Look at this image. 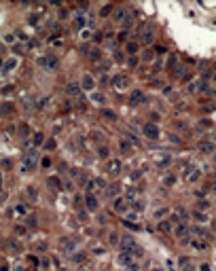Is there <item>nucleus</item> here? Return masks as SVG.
Instances as JSON below:
<instances>
[{
  "label": "nucleus",
  "instance_id": "27",
  "mask_svg": "<svg viewBox=\"0 0 216 271\" xmlns=\"http://www.w3.org/2000/svg\"><path fill=\"white\" fill-rule=\"evenodd\" d=\"M68 93H70V95H81L79 85H68Z\"/></svg>",
  "mask_w": 216,
  "mask_h": 271
},
{
  "label": "nucleus",
  "instance_id": "1",
  "mask_svg": "<svg viewBox=\"0 0 216 271\" xmlns=\"http://www.w3.org/2000/svg\"><path fill=\"white\" fill-rule=\"evenodd\" d=\"M121 248H123L125 254H129V256H133V259H142V256H144V250L138 246L136 239L129 237V235H125L123 239H121Z\"/></svg>",
  "mask_w": 216,
  "mask_h": 271
},
{
  "label": "nucleus",
  "instance_id": "41",
  "mask_svg": "<svg viewBox=\"0 0 216 271\" xmlns=\"http://www.w3.org/2000/svg\"><path fill=\"white\" fill-rule=\"evenodd\" d=\"M28 133H30V127H28V125H21V136H28Z\"/></svg>",
  "mask_w": 216,
  "mask_h": 271
},
{
  "label": "nucleus",
  "instance_id": "22",
  "mask_svg": "<svg viewBox=\"0 0 216 271\" xmlns=\"http://www.w3.org/2000/svg\"><path fill=\"white\" fill-rule=\"evenodd\" d=\"M125 49H127V53L133 57V55L138 53V43H127V47H125Z\"/></svg>",
  "mask_w": 216,
  "mask_h": 271
},
{
  "label": "nucleus",
  "instance_id": "39",
  "mask_svg": "<svg viewBox=\"0 0 216 271\" xmlns=\"http://www.w3.org/2000/svg\"><path fill=\"white\" fill-rule=\"evenodd\" d=\"M193 214H195V216H197V218H199L201 223H205V214H204V212H197V210H195Z\"/></svg>",
  "mask_w": 216,
  "mask_h": 271
},
{
  "label": "nucleus",
  "instance_id": "28",
  "mask_svg": "<svg viewBox=\"0 0 216 271\" xmlns=\"http://www.w3.org/2000/svg\"><path fill=\"white\" fill-rule=\"evenodd\" d=\"M102 117L108 119V121H115V119H117V115H115V110H104V112H102Z\"/></svg>",
  "mask_w": 216,
  "mask_h": 271
},
{
  "label": "nucleus",
  "instance_id": "35",
  "mask_svg": "<svg viewBox=\"0 0 216 271\" xmlns=\"http://www.w3.org/2000/svg\"><path fill=\"white\" fill-rule=\"evenodd\" d=\"M25 193H28V197H30V199H36V189H34V187H28V189H25Z\"/></svg>",
  "mask_w": 216,
  "mask_h": 271
},
{
  "label": "nucleus",
  "instance_id": "34",
  "mask_svg": "<svg viewBox=\"0 0 216 271\" xmlns=\"http://www.w3.org/2000/svg\"><path fill=\"white\" fill-rule=\"evenodd\" d=\"M169 163H172V159H169V157H163L161 161H157V165H159V167H168Z\"/></svg>",
  "mask_w": 216,
  "mask_h": 271
},
{
  "label": "nucleus",
  "instance_id": "44",
  "mask_svg": "<svg viewBox=\"0 0 216 271\" xmlns=\"http://www.w3.org/2000/svg\"><path fill=\"white\" fill-rule=\"evenodd\" d=\"M110 11H112V7H110V4H108V7H102V15H108Z\"/></svg>",
  "mask_w": 216,
  "mask_h": 271
},
{
  "label": "nucleus",
  "instance_id": "40",
  "mask_svg": "<svg viewBox=\"0 0 216 271\" xmlns=\"http://www.w3.org/2000/svg\"><path fill=\"white\" fill-rule=\"evenodd\" d=\"M110 244H119V235L117 233H110Z\"/></svg>",
  "mask_w": 216,
  "mask_h": 271
},
{
  "label": "nucleus",
  "instance_id": "3",
  "mask_svg": "<svg viewBox=\"0 0 216 271\" xmlns=\"http://www.w3.org/2000/svg\"><path fill=\"white\" fill-rule=\"evenodd\" d=\"M38 66H43L45 70H57L60 61H57V57H53V55H43V57H38Z\"/></svg>",
  "mask_w": 216,
  "mask_h": 271
},
{
  "label": "nucleus",
  "instance_id": "31",
  "mask_svg": "<svg viewBox=\"0 0 216 271\" xmlns=\"http://www.w3.org/2000/svg\"><path fill=\"white\" fill-rule=\"evenodd\" d=\"M121 151H123V153H129V151H132V144L127 140H121Z\"/></svg>",
  "mask_w": 216,
  "mask_h": 271
},
{
  "label": "nucleus",
  "instance_id": "14",
  "mask_svg": "<svg viewBox=\"0 0 216 271\" xmlns=\"http://www.w3.org/2000/svg\"><path fill=\"white\" fill-rule=\"evenodd\" d=\"M174 235L176 237H184V235H189V227L184 223H178L176 227H174Z\"/></svg>",
  "mask_w": 216,
  "mask_h": 271
},
{
  "label": "nucleus",
  "instance_id": "46",
  "mask_svg": "<svg viewBox=\"0 0 216 271\" xmlns=\"http://www.w3.org/2000/svg\"><path fill=\"white\" fill-rule=\"evenodd\" d=\"M201 271H212V265H208V263H204V265H201Z\"/></svg>",
  "mask_w": 216,
  "mask_h": 271
},
{
  "label": "nucleus",
  "instance_id": "7",
  "mask_svg": "<svg viewBox=\"0 0 216 271\" xmlns=\"http://www.w3.org/2000/svg\"><path fill=\"white\" fill-rule=\"evenodd\" d=\"M197 178H199V169L193 167V165H189V167L184 169V180H187V182H195Z\"/></svg>",
  "mask_w": 216,
  "mask_h": 271
},
{
  "label": "nucleus",
  "instance_id": "12",
  "mask_svg": "<svg viewBox=\"0 0 216 271\" xmlns=\"http://www.w3.org/2000/svg\"><path fill=\"white\" fill-rule=\"evenodd\" d=\"M138 195H140V187H129V189H127V193H125V199L132 203V201L138 199Z\"/></svg>",
  "mask_w": 216,
  "mask_h": 271
},
{
  "label": "nucleus",
  "instance_id": "6",
  "mask_svg": "<svg viewBox=\"0 0 216 271\" xmlns=\"http://www.w3.org/2000/svg\"><path fill=\"white\" fill-rule=\"evenodd\" d=\"M121 167H123V165H121L119 159H110V161L106 163V172L110 174V176H119V174H121Z\"/></svg>",
  "mask_w": 216,
  "mask_h": 271
},
{
  "label": "nucleus",
  "instance_id": "11",
  "mask_svg": "<svg viewBox=\"0 0 216 271\" xmlns=\"http://www.w3.org/2000/svg\"><path fill=\"white\" fill-rule=\"evenodd\" d=\"M197 148H199V151H201V153H214V142L212 140H204V142H199V144H197Z\"/></svg>",
  "mask_w": 216,
  "mask_h": 271
},
{
  "label": "nucleus",
  "instance_id": "33",
  "mask_svg": "<svg viewBox=\"0 0 216 271\" xmlns=\"http://www.w3.org/2000/svg\"><path fill=\"white\" fill-rule=\"evenodd\" d=\"M117 193H119V187H117V184H112L110 189H106V195H110V197H115Z\"/></svg>",
  "mask_w": 216,
  "mask_h": 271
},
{
  "label": "nucleus",
  "instance_id": "48",
  "mask_svg": "<svg viewBox=\"0 0 216 271\" xmlns=\"http://www.w3.org/2000/svg\"><path fill=\"white\" fill-rule=\"evenodd\" d=\"M129 66H132V68H133V66H138V59H136V57H129Z\"/></svg>",
  "mask_w": 216,
  "mask_h": 271
},
{
  "label": "nucleus",
  "instance_id": "4",
  "mask_svg": "<svg viewBox=\"0 0 216 271\" xmlns=\"http://www.w3.org/2000/svg\"><path fill=\"white\" fill-rule=\"evenodd\" d=\"M142 131H144V136L148 138V140H157L159 136H161V131H159V125L157 123H146L142 127Z\"/></svg>",
  "mask_w": 216,
  "mask_h": 271
},
{
  "label": "nucleus",
  "instance_id": "13",
  "mask_svg": "<svg viewBox=\"0 0 216 271\" xmlns=\"http://www.w3.org/2000/svg\"><path fill=\"white\" fill-rule=\"evenodd\" d=\"M153 40H155V28H146L142 34V43L144 45H151Z\"/></svg>",
  "mask_w": 216,
  "mask_h": 271
},
{
  "label": "nucleus",
  "instance_id": "43",
  "mask_svg": "<svg viewBox=\"0 0 216 271\" xmlns=\"http://www.w3.org/2000/svg\"><path fill=\"white\" fill-rule=\"evenodd\" d=\"M93 100H96L97 104H102V102H104V95H100V93H96V95H93Z\"/></svg>",
  "mask_w": 216,
  "mask_h": 271
},
{
  "label": "nucleus",
  "instance_id": "5",
  "mask_svg": "<svg viewBox=\"0 0 216 271\" xmlns=\"http://www.w3.org/2000/svg\"><path fill=\"white\" fill-rule=\"evenodd\" d=\"M119 260H121V265H125L129 271H138V260L133 259V256H129V254L123 252V254L119 256Z\"/></svg>",
  "mask_w": 216,
  "mask_h": 271
},
{
  "label": "nucleus",
  "instance_id": "2",
  "mask_svg": "<svg viewBox=\"0 0 216 271\" xmlns=\"http://www.w3.org/2000/svg\"><path fill=\"white\" fill-rule=\"evenodd\" d=\"M36 163H38V153H36V151H30V153L24 157L21 169H24V172H32V169L36 167Z\"/></svg>",
  "mask_w": 216,
  "mask_h": 271
},
{
  "label": "nucleus",
  "instance_id": "24",
  "mask_svg": "<svg viewBox=\"0 0 216 271\" xmlns=\"http://www.w3.org/2000/svg\"><path fill=\"white\" fill-rule=\"evenodd\" d=\"M163 184H165V187H174V184H176V176H174V174L165 176L163 178Z\"/></svg>",
  "mask_w": 216,
  "mask_h": 271
},
{
  "label": "nucleus",
  "instance_id": "47",
  "mask_svg": "<svg viewBox=\"0 0 216 271\" xmlns=\"http://www.w3.org/2000/svg\"><path fill=\"white\" fill-rule=\"evenodd\" d=\"M28 224H30V227H34V224H36V218H34V216H30V218H28Z\"/></svg>",
  "mask_w": 216,
  "mask_h": 271
},
{
  "label": "nucleus",
  "instance_id": "9",
  "mask_svg": "<svg viewBox=\"0 0 216 271\" xmlns=\"http://www.w3.org/2000/svg\"><path fill=\"white\" fill-rule=\"evenodd\" d=\"M115 210L121 214H125L127 210H129V201L125 199V197H119V199H115Z\"/></svg>",
  "mask_w": 216,
  "mask_h": 271
},
{
  "label": "nucleus",
  "instance_id": "25",
  "mask_svg": "<svg viewBox=\"0 0 216 271\" xmlns=\"http://www.w3.org/2000/svg\"><path fill=\"white\" fill-rule=\"evenodd\" d=\"M133 203V210H136V212H142L144 210V201L142 199H136V201H132Z\"/></svg>",
  "mask_w": 216,
  "mask_h": 271
},
{
  "label": "nucleus",
  "instance_id": "21",
  "mask_svg": "<svg viewBox=\"0 0 216 271\" xmlns=\"http://www.w3.org/2000/svg\"><path fill=\"white\" fill-rule=\"evenodd\" d=\"M61 244L66 246V250H68V252H70V250H74V246H76V242H74V239H68V237H64V239H61Z\"/></svg>",
  "mask_w": 216,
  "mask_h": 271
},
{
  "label": "nucleus",
  "instance_id": "16",
  "mask_svg": "<svg viewBox=\"0 0 216 271\" xmlns=\"http://www.w3.org/2000/svg\"><path fill=\"white\" fill-rule=\"evenodd\" d=\"M112 85H115L117 89H125V87H127V79H125L123 74H117V76L112 79Z\"/></svg>",
  "mask_w": 216,
  "mask_h": 271
},
{
  "label": "nucleus",
  "instance_id": "37",
  "mask_svg": "<svg viewBox=\"0 0 216 271\" xmlns=\"http://www.w3.org/2000/svg\"><path fill=\"white\" fill-rule=\"evenodd\" d=\"M17 214H28V208H25L24 203H19V206H17Z\"/></svg>",
  "mask_w": 216,
  "mask_h": 271
},
{
  "label": "nucleus",
  "instance_id": "36",
  "mask_svg": "<svg viewBox=\"0 0 216 271\" xmlns=\"http://www.w3.org/2000/svg\"><path fill=\"white\" fill-rule=\"evenodd\" d=\"M97 155H100L102 159H106V157H108V148H106V146H100V151H97Z\"/></svg>",
  "mask_w": 216,
  "mask_h": 271
},
{
  "label": "nucleus",
  "instance_id": "17",
  "mask_svg": "<svg viewBox=\"0 0 216 271\" xmlns=\"http://www.w3.org/2000/svg\"><path fill=\"white\" fill-rule=\"evenodd\" d=\"M129 102H132V104H140V102H144V93L140 91V89L132 91V95H129Z\"/></svg>",
  "mask_w": 216,
  "mask_h": 271
},
{
  "label": "nucleus",
  "instance_id": "29",
  "mask_svg": "<svg viewBox=\"0 0 216 271\" xmlns=\"http://www.w3.org/2000/svg\"><path fill=\"white\" fill-rule=\"evenodd\" d=\"M43 142H45V136H43L40 131H38V133H34V146H40Z\"/></svg>",
  "mask_w": 216,
  "mask_h": 271
},
{
  "label": "nucleus",
  "instance_id": "45",
  "mask_svg": "<svg viewBox=\"0 0 216 271\" xmlns=\"http://www.w3.org/2000/svg\"><path fill=\"white\" fill-rule=\"evenodd\" d=\"M212 74H214V70H212V68H210V70H205V72H204V76H205V79H212Z\"/></svg>",
  "mask_w": 216,
  "mask_h": 271
},
{
  "label": "nucleus",
  "instance_id": "20",
  "mask_svg": "<svg viewBox=\"0 0 216 271\" xmlns=\"http://www.w3.org/2000/svg\"><path fill=\"white\" fill-rule=\"evenodd\" d=\"M159 231L169 233V231H172V220H161V223H159Z\"/></svg>",
  "mask_w": 216,
  "mask_h": 271
},
{
  "label": "nucleus",
  "instance_id": "26",
  "mask_svg": "<svg viewBox=\"0 0 216 271\" xmlns=\"http://www.w3.org/2000/svg\"><path fill=\"white\" fill-rule=\"evenodd\" d=\"M74 24L79 25V28H85V24H87V21H85L83 15H74Z\"/></svg>",
  "mask_w": 216,
  "mask_h": 271
},
{
  "label": "nucleus",
  "instance_id": "8",
  "mask_svg": "<svg viewBox=\"0 0 216 271\" xmlns=\"http://www.w3.org/2000/svg\"><path fill=\"white\" fill-rule=\"evenodd\" d=\"M81 87H83L85 91H93V87H96V79H93L91 74H85L83 81H81Z\"/></svg>",
  "mask_w": 216,
  "mask_h": 271
},
{
  "label": "nucleus",
  "instance_id": "10",
  "mask_svg": "<svg viewBox=\"0 0 216 271\" xmlns=\"http://www.w3.org/2000/svg\"><path fill=\"white\" fill-rule=\"evenodd\" d=\"M17 66H19V57L11 55V57H7V59H4V72H11V70H15Z\"/></svg>",
  "mask_w": 216,
  "mask_h": 271
},
{
  "label": "nucleus",
  "instance_id": "23",
  "mask_svg": "<svg viewBox=\"0 0 216 271\" xmlns=\"http://www.w3.org/2000/svg\"><path fill=\"white\" fill-rule=\"evenodd\" d=\"M47 182H49V184H51V187H53V189H61V180H60V178L51 176V178H49V180H47Z\"/></svg>",
  "mask_w": 216,
  "mask_h": 271
},
{
  "label": "nucleus",
  "instance_id": "30",
  "mask_svg": "<svg viewBox=\"0 0 216 271\" xmlns=\"http://www.w3.org/2000/svg\"><path fill=\"white\" fill-rule=\"evenodd\" d=\"M193 248H197V250H205L208 244H205V242H199V239H193Z\"/></svg>",
  "mask_w": 216,
  "mask_h": 271
},
{
  "label": "nucleus",
  "instance_id": "38",
  "mask_svg": "<svg viewBox=\"0 0 216 271\" xmlns=\"http://www.w3.org/2000/svg\"><path fill=\"white\" fill-rule=\"evenodd\" d=\"M4 43L13 45V43H15V36H13V34H7V36H4Z\"/></svg>",
  "mask_w": 216,
  "mask_h": 271
},
{
  "label": "nucleus",
  "instance_id": "42",
  "mask_svg": "<svg viewBox=\"0 0 216 271\" xmlns=\"http://www.w3.org/2000/svg\"><path fill=\"white\" fill-rule=\"evenodd\" d=\"M199 208H201V210H208V208H210V201H199Z\"/></svg>",
  "mask_w": 216,
  "mask_h": 271
},
{
  "label": "nucleus",
  "instance_id": "15",
  "mask_svg": "<svg viewBox=\"0 0 216 271\" xmlns=\"http://www.w3.org/2000/svg\"><path fill=\"white\" fill-rule=\"evenodd\" d=\"M85 206H87L89 212H96L97 210V199L93 197V195H87V197H85Z\"/></svg>",
  "mask_w": 216,
  "mask_h": 271
},
{
  "label": "nucleus",
  "instance_id": "18",
  "mask_svg": "<svg viewBox=\"0 0 216 271\" xmlns=\"http://www.w3.org/2000/svg\"><path fill=\"white\" fill-rule=\"evenodd\" d=\"M89 189H91V191H100V189H106V184H104L102 178H96V180L89 182Z\"/></svg>",
  "mask_w": 216,
  "mask_h": 271
},
{
  "label": "nucleus",
  "instance_id": "19",
  "mask_svg": "<svg viewBox=\"0 0 216 271\" xmlns=\"http://www.w3.org/2000/svg\"><path fill=\"white\" fill-rule=\"evenodd\" d=\"M205 89H208V83L205 81H197L189 87V91H205Z\"/></svg>",
  "mask_w": 216,
  "mask_h": 271
},
{
  "label": "nucleus",
  "instance_id": "32",
  "mask_svg": "<svg viewBox=\"0 0 216 271\" xmlns=\"http://www.w3.org/2000/svg\"><path fill=\"white\" fill-rule=\"evenodd\" d=\"M168 214H169L168 208H161V210H157V212H155V218H163V216H168Z\"/></svg>",
  "mask_w": 216,
  "mask_h": 271
}]
</instances>
